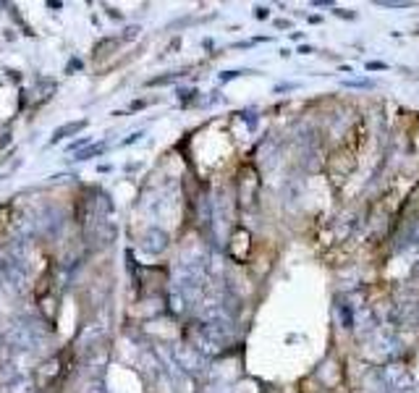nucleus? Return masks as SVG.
I'll list each match as a JSON object with an SVG mask.
<instances>
[{"label": "nucleus", "mask_w": 419, "mask_h": 393, "mask_svg": "<svg viewBox=\"0 0 419 393\" xmlns=\"http://www.w3.org/2000/svg\"><path fill=\"white\" fill-rule=\"evenodd\" d=\"M87 126H89V121H87V118H81V121H71V123H63V126H58V129L53 131V137H50V144H60L63 139L74 137V134H79V131H84Z\"/></svg>", "instance_id": "obj_1"}, {"label": "nucleus", "mask_w": 419, "mask_h": 393, "mask_svg": "<svg viewBox=\"0 0 419 393\" xmlns=\"http://www.w3.org/2000/svg\"><path fill=\"white\" fill-rule=\"evenodd\" d=\"M108 150V144L105 142H97V144H89L87 150H81V152H76V163H84V160H92V158H97V155H102Z\"/></svg>", "instance_id": "obj_2"}, {"label": "nucleus", "mask_w": 419, "mask_h": 393, "mask_svg": "<svg viewBox=\"0 0 419 393\" xmlns=\"http://www.w3.org/2000/svg\"><path fill=\"white\" fill-rule=\"evenodd\" d=\"M87 142H89V137H81V139H76V142H71V144H68V150H76V152H81V147H84Z\"/></svg>", "instance_id": "obj_3"}, {"label": "nucleus", "mask_w": 419, "mask_h": 393, "mask_svg": "<svg viewBox=\"0 0 419 393\" xmlns=\"http://www.w3.org/2000/svg\"><path fill=\"white\" fill-rule=\"evenodd\" d=\"M8 142H11V134H8V131H5V134H3V131H0V150H3V147H5V144H8Z\"/></svg>", "instance_id": "obj_4"}, {"label": "nucleus", "mask_w": 419, "mask_h": 393, "mask_svg": "<svg viewBox=\"0 0 419 393\" xmlns=\"http://www.w3.org/2000/svg\"><path fill=\"white\" fill-rule=\"evenodd\" d=\"M76 68H81V60H71V66H66V74H68V71H76Z\"/></svg>", "instance_id": "obj_5"}, {"label": "nucleus", "mask_w": 419, "mask_h": 393, "mask_svg": "<svg viewBox=\"0 0 419 393\" xmlns=\"http://www.w3.org/2000/svg\"><path fill=\"white\" fill-rule=\"evenodd\" d=\"M139 137H141V134H131V137H129V139H126V142H124V144H134V142H137V139H139Z\"/></svg>", "instance_id": "obj_6"}]
</instances>
